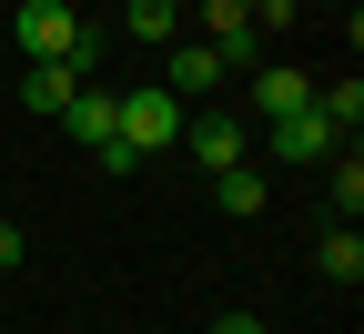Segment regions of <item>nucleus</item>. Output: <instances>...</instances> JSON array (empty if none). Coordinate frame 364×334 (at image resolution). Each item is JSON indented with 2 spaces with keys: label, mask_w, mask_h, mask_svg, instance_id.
I'll use <instances>...</instances> for the list:
<instances>
[{
  "label": "nucleus",
  "mask_w": 364,
  "mask_h": 334,
  "mask_svg": "<svg viewBox=\"0 0 364 334\" xmlns=\"http://www.w3.org/2000/svg\"><path fill=\"white\" fill-rule=\"evenodd\" d=\"M122 142H132V152H172V142H182V91H162V81H132L122 91Z\"/></svg>",
  "instance_id": "nucleus-1"
},
{
  "label": "nucleus",
  "mask_w": 364,
  "mask_h": 334,
  "mask_svg": "<svg viewBox=\"0 0 364 334\" xmlns=\"http://www.w3.org/2000/svg\"><path fill=\"white\" fill-rule=\"evenodd\" d=\"M263 152H284V162H334V152H344V132L304 102V112H284V122H263Z\"/></svg>",
  "instance_id": "nucleus-2"
},
{
  "label": "nucleus",
  "mask_w": 364,
  "mask_h": 334,
  "mask_svg": "<svg viewBox=\"0 0 364 334\" xmlns=\"http://www.w3.org/2000/svg\"><path fill=\"white\" fill-rule=\"evenodd\" d=\"M71 41H81L71 0H21V51L31 61H71Z\"/></svg>",
  "instance_id": "nucleus-3"
},
{
  "label": "nucleus",
  "mask_w": 364,
  "mask_h": 334,
  "mask_svg": "<svg viewBox=\"0 0 364 334\" xmlns=\"http://www.w3.org/2000/svg\"><path fill=\"white\" fill-rule=\"evenodd\" d=\"M182 142H193V162H203V172H233V162L253 152V122H233V112H203Z\"/></svg>",
  "instance_id": "nucleus-4"
},
{
  "label": "nucleus",
  "mask_w": 364,
  "mask_h": 334,
  "mask_svg": "<svg viewBox=\"0 0 364 334\" xmlns=\"http://www.w3.org/2000/svg\"><path fill=\"white\" fill-rule=\"evenodd\" d=\"M61 132L71 142H91V152H102V142H122V91H71V102H61Z\"/></svg>",
  "instance_id": "nucleus-5"
},
{
  "label": "nucleus",
  "mask_w": 364,
  "mask_h": 334,
  "mask_svg": "<svg viewBox=\"0 0 364 334\" xmlns=\"http://www.w3.org/2000/svg\"><path fill=\"white\" fill-rule=\"evenodd\" d=\"M243 81H253V112H263V122H284V112L314 102V71H294V61H253Z\"/></svg>",
  "instance_id": "nucleus-6"
},
{
  "label": "nucleus",
  "mask_w": 364,
  "mask_h": 334,
  "mask_svg": "<svg viewBox=\"0 0 364 334\" xmlns=\"http://www.w3.org/2000/svg\"><path fill=\"white\" fill-rule=\"evenodd\" d=\"M213 203L233 213V223H263V203H273V182H263L253 162H233V172H213Z\"/></svg>",
  "instance_id": "nucleus-7"
},
{
  "label": "nucleus",
  "mask_w": 364,
  "mask_h": 334,
  "mask_svg": "<svg viewBox=\"0 0 364 334\" xmlns=\"http://www.w3.org/2000/svg\"><path fill=\"white\" fill-rule=\"evenodd\" d=\"M223 81H233V71L213 61V41H182V51H172V71H162V91H223Z\"/></svg>",
  "instance_id": "nucleus-8"
},
{
  "label": "nucleus",
  "mask_w": 364,
  "mask_h": 334,
  "mask_svg": "<svg viewBox=\"0 0 364 334\" xmlns=\"http://www.w3.org/2000/svg\"><path fill=\"white\" fill-rule=\"evenodd\" d=\"M314 273H324V283H364V233H354V223H334L324 244H314Z\"/></svg>",
  "instance_id": "nucleus-9"
},
{
  "label": "nucleus",
  "mask_w": 364,
  "mask_h": 334,
  "mask_svg": "<svg viewBox=\"0 0 364 334\" xmlns=\"http://www.w3.org/2000/svg\"><path fill=\"white\" fill-rule=\"evenodd\" d=\"M71 91H81V71H71V61H31V81H21V102L61 122V102H71Z\"/></svg>",
  "instance_id": "nucleus-10"
},
{
  "label": "nucleus",
  "mask_w": 364,
  "mask_h": 334,
  "mask_svg": "<svg viewBox=\"0 0 364 334\" xmlns=\"http://www.w3.org/2000/svg\"><path fill=\"white\" fill-rule=\"evenodd\" d=\"M314 112H324V122L354 142V122H364V81H314Z\"/></svg>",
  "instance_id": "nucleus-11"
},
{
  "label": "nucleus",
  "mask_w": 364,
  "mask_h": 334,
  "mask_svg": "<svg viewBox=\"0 0 364 334\" xmlns=\"http://www.w3.org/2000/svg\"><path fill=\"white\" fill-rule=\"evenodd\" d=\"M324 182H334V223H354V203H364V162H354V152H334V162H324Z\"/></svg>",
  "instance_id": "nucleus-12"
},
{
  "label": "nucleus",
  "mask_w": 364,
  "mask_h": 334,
  "mask_svg": "<svg viewBox=\"0 0 364 334\" xmlns=\"http://www.w3.org/2000/svg\"><path fill=\"white\" fill-rule=\"evenodd\" d=\"M172 21H182L172 0H132V11H122V31H132V41H172Z\"/></svg>",
  "instance_id": "nucleus-13"
},
{
  "label": "nucleus",
  "mask_w": 364,
  "mask_h": 334,
  "mask_svg": "<svg viewBox=\"0 0 364 334\" xmlns=\"http://www.w3.org/2000/svg\"><path fill=\"white\" fill-rule=\"evenodd\" d=\"M294 11H304V0H253V31H284Z\"/></svg>",
  "instance_id": "nucleus-14"
},
{
  "label": "nucleus",
  "mask_w": 364,
  "mask_h": 334,
  "mask_svg": "<svg viewBox=\"0 0 364 334\" xmlns=\"http://www.w3.org/2000/svg\"><path fill=\"white\" fill-rule=\"evenodd\" d=\"M11 263H21V223L0 213V273H11Z\"/></svg>",
  "instance_id": "nucleus-15"
},
{
  "label": "nucleus",
  "mask_w": 364,
  "mask_h": 334,
  "mask_svg": "<svg viewBox=\"0 0 364 334\" xmlns=\"http://www.w3.org/2000/svg\"><path fill=\"white\" fill-rule=\"evenodd\" d=\"M213 334H263V314H213Z\"/></svg>",
  "instance_id": "nucleus-16"
}]
</instances>
